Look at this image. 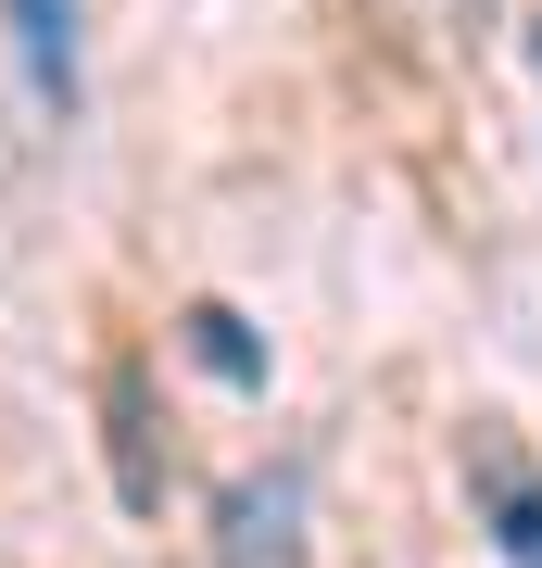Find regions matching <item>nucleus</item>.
I'll use <instances>...</instances> for the list:
<instances>
[{
  "label": "nucleus",
  "instance_id": "1",
  "mask_svg": "<svg viewBox=\"0 0 542 568\" xmlns=\"http://www.w3.org/2000/svg\"><path fill=\"white\" fill-rule=\"evenodd\" d=\"M215 568H316V493H303V467H253L215 506Z\"/></svg>",
  "mask_w": 542,
  "mask_h": 568
},
{
  "label": "nucleus",
  "instance_id": "2",
  "mask_svg": "<svg viewBox=\"0 0 542 568\" xmlns=\"http://www.w3.org/2000/svg\"><path fill=\"white\" fill-rule=\"evenodd\" d=\"M467 493H480V506H492V544L518 556V568H542V480H530V455L504 443L492 417L467 429Z\"/></svg>",
  "mask_w": 542,
  "mask_h": 568
},
{
  "label": "nucleus",
  "instance_id": "3",
  "mask_svg": "<svg viewBox=\"0 0 542 568\" xmlns=\"http://www.w3.org/2000/svg\"><path fill=\"white\" fill-rule=\"evenodd\" d=\"M101 417H114V493L164 506V429H152V379L140 366H101Z\"/></svg>",
  "mask_w": 542,
  "mask_h": 568
},
{
  "label": "nucleus",
  "instance_id": "4",
  "mask_svg": "<svg viewBox=\"0 0 542 568\" xmlns=\"http://www.w3.org/2000/svg\"><path fill=\"white\" fill-rule=\"evenodd\" d=\"M13 13V51L39 77V102H76V0H0Z\"/></svg>",
  "mask_w": 542,
  "mask_h": 568
},
{
  "label": "nucleus",
  "instance_id": "5",
  "mask_svg": "<svg viewBox=\"0 0 542 568\" xmlns=\"http://www.w3.org/2000/svg\"><path fill=\"white\" fill-rule=\"evenodd\" d=\"M190 354H202V366H215V379H241V392L265 379V342H253V328H241V316H227V304H190Z\"/></svg>",
  "mask_w": 542,
  "mask_h": 568
}]
</instances>
